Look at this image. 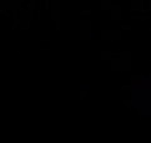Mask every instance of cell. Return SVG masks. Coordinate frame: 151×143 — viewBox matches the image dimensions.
<instances>
[{"instance_id": "obj_1", "label": "cell", "mask_w": 151, "mask_h": 143, "mask_svg": "<svg viewBox=\"0 0 151 143\" xmlns=\"http://www.w3.org/2000/svg\"><path fill=\"white\" fill-rule=\"evenodd\" d=\"M96 36H97L96 30H88L87 35H86V38L88 40H96Z\"/></svg>"}, {"instance_id": "obj_2", "label": "cell", "mask_w": 151, "mask_h": 143, "mask_svg": "<svg viewBox=\"0 0 151 143\" xmlns=\"http://www.w3.org/2000/svg\"><path fill=\"white\" fill-rule=\"evenodd\" d=\"M91 89H92V85L91 84H82L81 85V90H82L83 94H87Z\"/></svg>"}]
</instances>
